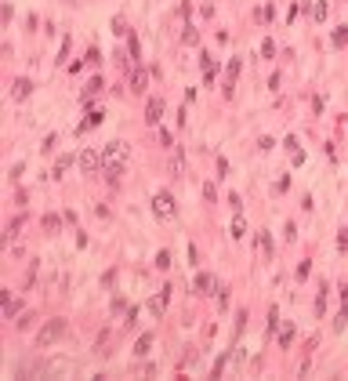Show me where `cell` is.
<instances>
[{"label":"cell","mask_w":348,"mask_h":381,"mask_svg":"<svg viewBox=\"0 0 348 381\" xmlns=\"http://www.w3.org/2000/svg\"><path fill=\"white\" fill-rule=\"evenodd\" d=\"M127 156H131V145H127V142H109L105 149H102V160H105L109 171H120V167L127 163Z\"/></svg>","instance_id":"cell-1"},{"label":"cell","mask_w":348,"mask_h":381,"mask_svg":"<svg viewBox=\"0 0 348 381\" xmlns=\"http://www.w3.org/2000/svg\"><path fill=\"white\" fill-rule=\"evenodd\" d=\"M62 330H66V320H48V323L40 327V334H36V349H48L51 341H58Z\"/></svg>","instance_id":"cell-2"},{"label":"cell","mask_w":348,"mask_h":381,"mask_svg":"<svg viewBox=\"0 0 348 381\" xmlns=\"http://www.w3.org/2000/svg\"><path fill=\"white\" fill-rule=\"evenodd\" d=\"M174 211H178V207H174L171 192H156V196H152V215H156V218H174Z\"/></svg>","instance_id":"cell-3"},{"label":"cell","mask_w":348,"mask_h":381,"mask_svg":"<svg viewBox=\"0 0 348 381\" xmlns=\"http://www.w3.org/2000/svg\"><path fill=\"white\" fill-rule=\"evenodd\" d=\"M80 167H84V174H95L98 167H105V160H102V153H98V149H84V153H80Z\"/></svg>","instance_id":"cell-4"},{"label":"cell","mask_w":348,"mask_h":381,"mask_svg":"<svg viewBox=\"0 0 348 381\" xmlns=\"http://www.w3.org/2000/svg\"><path fill=\"white\" fill-rule=\"evenodd\" d=\"M145 83H149V73H145V66L138 62V66H134L131 73H127V87H131V91H138V95H142V91H145Z\"/></svg>","instance_id":"cell-5"},{"label":"cell","mask_w":348,"mask_h":381,"mask_svg":"<svg viewBox=\"0 0 348 381\" xmlns=\"http://www.w3.org/2000/svg\"><path fill=\"white\" fill-rule=\"evenodd\" d=\"M171 291H174V287H163V291H156V298L149 301V316H156V320H160V316L167 312V301H171Z\"/></svg>","instance_id":"cell-6"},{"label":"cell","mask_w":348,"mask_h":381,"mask_svg":"<svg viewBox=\"0 0 348 381\" xmlns=\"http://www.w3.org/2000/svg\"><path fill=\"white\" fill-rule=\"evenodd\" d=\"M160 120H163V98L156 95V98H149V106H145V124L156 127Z\"/></svg>","instance_id":"cell-7"},{"label":"cell","mask_w":348,"mask_h":381,"mask_svg":"<svg viewBox=\"0 0 348 381\" xmlns=\"http://www.w3.org/2000/svg\"><path fill=\"white\" fill-rule=\"evenodd\" d=\"M29 95H33V80H25V77H22V80H15V83H11V98H15V102H25Z\"/></svg>","instance_id":"cell-8"},{"label":"cell","mask_w":348,"mask_h":381,"mask_svg":"<svg viewBox=\"0 0 348 381\" xmlns=\"http://www.w3.org/2000/svg\"><path fill=\"white\" fill-rule=\"evenodd\" d=\"M196 294H218V280L210 272H199L196 276Z\"/></svg>","instance_id":"cell-9"},{"label":"cell","mask_w":348,"mask_h":381,"mask_svg":"<svg viewBox=\"0 0 348 381\" xmlns=\"http://www.w3.org/2000/svg\"><path fill=\"white\" fill-rule=\"evenodd\" d=\"M228 236H232V240H243V236H247V221H243V215H236V218H232V225H228Z\"/></svg>","instance_id":"cell-10"},{"label":"cell","mask_w":348,"mask_h":381,"mask_svg":"<svg viewBox=\"0 0 348 381\" xmlns=\"http://www.w3.org/2000/svg\"><path fill=\"white\" fill-rule=\"evenodd\" d=\"M69 167H73V156H69V153H62L58 160H54V171H51V174H54V178H62V174H66Z\"/></svg>","instance_id":"cell-11"},{"label":"cell","mask_w":348,"mask_h":381,"mask_svg":"<svg viewBox=\"0 0 348 381\" xmlns=\"http://www.w3.org/2000/svg\"><path fill=\"white\" fill-rule=\"evenodd\" d=\"M279 345L283 349L294 345V323H283V327H279Z\"/></svg>","instance_id":"cell-12"},{"label":"cell","mask_w":348,"mask_h":381,"mask_svg":"<svg viewBox=\"0 0 348 381\" xmlns=\"http://www.w3.org/2000/svg\"><path fill=\"white\" fill-rule=\"evenodd\" d=\"M102 87H105V83H102V77H91V83H87V91H84V102H91V98H95V95H102Z\"/></svg>","instance_id":"cell-13"},{"label":"cell","mask_w":348,"mask_h":381,"mask_svg":"<svg viewBox=\"0 0 348 381\" xmlns=\"http://www.w3.org/2000/svg\"><path fill=\"white\" fill-rule=\"evenodd\" d=\"M98 124H102V113L95 109V113H87L84 120H80V135H84V131H91V127H98Z\"/></svg>","instance_id":"cell-14"},{"label":"cell","mask_w":348,"mask_h":381,"mask_svg":"<svg viewBox=\"0 0 348 381\" xmlns=\"http://www.w3.org/2000/svg\"><path fill=\"white\" fill-rule=\"evenodd\" d=\"M199 69H203V77L210 80L218 73V58H210V54H203V58H199Z\"/></svg>","instance_id":"cell-15"},{"label":"cell","mask_w":348,"mask_h":381,"mask_svg":"<svg viewBox=\"0 0 348 381\" xmlns=\"http://www.w3.org/2000/svg\"><path fill=\"white\" fill-rule=\"evenodd\" d=\"M149 349H152V334H142L138 345H134V356H149Z\"/></svg>","instance_id":"cell-16"},{"label":"cell","mask_w":348,"mask_h":381,"mask_svg":"<svg viewBox=\"0 0 348 381\" xmlns=\"http://www.w3.org/2000/svg\"><path fill=\"white\" fill-rule=\"evenodd\" d=\"M181 44H185V48H196V44H199V33L192 29V26H185V33H181Z\"/></svg>","instance_id":"cell-17"},{"label":"cell","mask_w":348,"mask_h":381,"mask_svg":"<svg viewBox=\"0 0 348 381\" xmlns=\"http://www.w3.org/2000/svg\"><path fill=\"white\" fill-rule=\"evenodd\" d=\"M330 40H334V48H345V44H348V26H337Z\"/></svg>","instance_id":"cell-18"},{"label":"cell","mask_w":348,"mask_h":381,"mask_svg":"<svg viewBox=\"0 0 348 381\" xmlns=\"http://www.w3.org/2000/svg\"><path fill=\"white\" fill-rule=\"evenodd\" d=\"M258 250H261L265 258L272 254V240H269V232H258Z\"/></svg>","instance_id":"cell-19"},{"label":"cell","mask_w":348,"mask_h":381,"mask_svg":"<svg viewBox=\"0 0 348 381\" xmlns=\"http://www.w3.org/2000/svg\"><path fill=\"white\" fill-rule=\"evenodd\" d=\"M312 15L319 18V22H323V18H326V15H330V4H326V0H319V4L312 7Z\"/></svg>","instance_id":"cell-20"},{"label":"cell","mask_w":348,"mask_h":381,"mask_svg":"<svg viewBox=\"0 0 348 381\" xmlns=\"http://www.w3.org/2000/svg\"><path fill=\"white\" fill-rule=\"evenodd\" d=\"M113 33H116V36H131V29H127L124 18H113Z\"/></svg>","instance_id":"cell-21"},{"label":"cell","mask_w":348,"mask_h":381,"mask_svg":"<svg viewBox=\"0 0 348 381\" xmlns=\"http://www.w3.org/2000/svg\"><path fill=\"white\" fill-rule=\"evenodd\" d=\"M254 18H258V22H272V7H269V4L258 7V11H254Z\"/></svg>","instance_id":"cell-22"},{"label":"cell","mask_w":348,"mask_h":381,"mask_svg":"<svg viewBox=\"0 0 348 381\" xmlns=\"http://www.w3.org/2000/svg\"><path fill=\"white\" fill-rule=\"evenodd\" d=\"M58 225H62V218H58V215H48V218H44V229H48V232H54Z\"/></svg>","instance_id":"cell-23"},{"label":"cell","mask_w":348,"mask_h":381,"mask_svg":"<svg viewBox=\"0 0 348 381\" xmlns=\"http://www.w3.org/2000/svg\"><path fill=\"white\" fill-rule=\"evenodd\" d=\"M156 269H171V254H167V250H160V254H156Z\"/></svg>","instance_id":"cell-24"},{"label":"cell","mask_w":348,"mask_h":381,"mask_svg":"<svg viewBox=\"0 0 348 381\" xmlns=\"http://www.w3.org/2000/svg\"><path fill=\"white\" fill-rule=\"evenodd\" d=\"M98 62H102V54H98V48H91L87 51V66H98Z\"/></svg>","instance_id":"cell-25"},{"label":"cell","mask_w":348,"mask_h":381,"mask_svg":"<svg viewBox=\"0 0 348 381\" xmlns=\"http://www.w3.org/2000/svg\"><path fill=\"white\" fill-rule=\"evenodd\" d=\"M228 203H232V211H236V215H243V200L236 196V192H232V196H228Z\"/></svg>","instance_id":"cell-26"},{"label":"cell","mask_w":348,"mask_h":381,"mask_svg":"<svg viewBox=\"0 0 348 381\" xmlns=\"http://www.w3.org/2000/svg\"><path fill=\"white\" fill-rule=\"evenodd\" d=\"M218 305H222V309L228 305V287H218Z\"/></svg>","instance_id":"cell-27"},{"label":"cell","mask_w":348,"mask_h":381,"mask_svg":"<svg viewBox=\"0 0 348 381\" xmlns=\"http://www.w3.org/2000/svg\"><path fill=\"white\" fill-rule=\"evenodd\" d=\"M290 163H294V167L305 163V153H301V149H290Z\"/></svg>","instance_id":"cell-28"},{"label":"cell","mask_w":348,"mask_h":381,"mask_svg":"<svg viewBox=\"0 0 348 381\" xmlns=\"http://www.w3.org/2000/svg\"><path fill=\"white\" fill-rule=\"evenodd\" d=\"M228 77H232V80L240 77V58H232V62H228Z\"/></svg>","instance_id":"cell-29"},{"label":"cell","mask_w":348,"mask_h":381,"mask_svg":"<svg viewBox=\"0 0 348 381\" xmlns=\"http://www.w3.org/2000/svg\"><path fill=\"white\" fill-rule=\"evenodd\" d=\"M261 54H265V58H269V54H276V44H272V40H265V44H261Z\"/></svg>","instance_id":"cell-30"},{"label":"cell","mask_w":348,"mask_h":381,"mask_svg":"<svg viewBox=\"0 0 348 381\" xmlns=\"http://www.w3.org/2000/svg\"><path fill=\"white\" fill-rule=\"evenodd\" d=\"M276 327H279V312L272 309V312H269V330H276Z\"/></svg>","instance_id":"cell-31"}]
</instances>
